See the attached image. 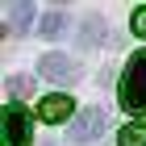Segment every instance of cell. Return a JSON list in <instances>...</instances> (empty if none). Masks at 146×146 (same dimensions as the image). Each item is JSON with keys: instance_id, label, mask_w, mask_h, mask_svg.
<instances>
[{"instance_id": "1", "label": "cell", "mask_w": 146, "mask_h": 146, "mask_svg": "<svg viewBox=\"0 0 146 146\" xmlns=\"http://www.w3.org/2000/svg\"><path fill=\"white\" fill-rule=\"evenodd\" d=\"M117 100L125 113H146V50H138L129 63H125V75L117 84Z\"/></svg>"}, {"instance_id": "2", "label": "cell", "mask_w": 146, "mask_h": 146, "mask_svg": "<svg viewBox=\"0 0 146 146\" xmlns=\"http://www.w3.org/2000/svg\"><path fill=\"white\" fill-rule=\"evenodd\" d=\"M4 138H9V146H34V117L21 104L4 109Z\"/></svg>"}, {"instance_id": "3", "label": "cell", "mask_w": 146, "mask_h": 146, "mask_svg": "<svg viewBox=\"0 0 146 146\" xmlns=\"http://www.w3.org/2000/svg\"><path fill=\"white\" fill-rule=\"evenodd\" d=\"M100 134H104V113L100 109H84L75 121L67 125V142H79V146H84V142H96Z\"/></svg>"}, {"instance_id": "4", "label": "cell", "mask_w": 146, "mask_h": 146, "mask_svg": "<svg viewBox=\"0 0 146 146\" xmlns=\"http://www.w3.org/2000/svg\"><path fill=\"white\" fill-rule=\"evenodd\" d=\"M38 117H42L46 125H63V121H75L79 113H75V104H71V96L54 92V96H42V104H38Z\"/></svg>"}, {"instance_id": "5", "label": "cell", "mask_w": 146, "mask_h": 146, "mask_svg": "<svg viewBox=\"0 0 146 146\" xmlns=\"http://www.w3.org/2000/svg\"><path fill=\"white\" fill-rule=\"evenodd\" d=\"M38 75L54 79V84H71V79H75V63H71L67 54H42V63H38Z\"/></svg>"}, {"instance_id": "6", "label": "cell", "mask_w": 146, "mask_h": 146, "mask_svg": "<svg viewBox=\"0 0 146 146\" xmlns=\"http://www.w3.org/2000/svg\"><path fill=\"white\" fill-rule=\"evenodd\" d=\"M117 146H146V121H129L117 134Z\"/></svg>"}, {"instance_id": "7", "label": "cell", "mask_w": 146, "mask_h": 146, "mask_svg": "<svg viewBox=\"0 0 146 146\" xmlns=\"http://www.w3.org/2000/svg\"><path fill=\"white\" fill-rule=\"evenodd\" d=\"M9 25L17 29V34H25V29L34 25V4H13L9 9Z\"/></svg>"}, {"instance_id": "8", "label": "cell", "mask_w": 146, "mask_h": 146, "mask_svg": "<svg viewBox=\"0 0 146 146\" xmlns=\"http://www.w3.org/2000/svg\"><path fill=\"white\" fill-rule=\"evenodd\" d=\"M63 25H67V17H63V13H46L42 25H38V34H42V38H58V34H63Z\"/></svg>"}, {"instance_id": "9", "label": "cell", "mask_w": 146, "mask_h": 146, "mask_svg": "<svg viewBox=\"0 0 146 146\" xmlns=\"http://www.w3.org/2000/svg\"><path fill=\"white\" fill-rule=\"evenodd\" d=\"M104 34H109V25H104L100 17H88V21H84V46H96Z\"/></svg>"}, {"instance_id": "10", "label": "cell", "mask_w": 146, "mask_h": 146, "mask_svg": "<svg viewBox=\"0 0 146 146\" xmlns=\"http://www.w3.org/2000/svg\"><path fill=\"white\" fill-rule=\"evenodd\" d=\"M9 92H13V96H29V92H34V79H29V75H13L9 79Z\"/></svg>"}, {"instance_id": "11", "label": "cell", "mask_w": 146, "mask_h": 146, "mask_svg": "<svg viewBox=\"0 0 146 146\" xmlns=\"http://www.w3.org/2000/svg\"><path fill=\"white\" fill-rule=\"evenodd\" d=\"M129 29H134L138 38H146V9H138V13H134V21H129Z\"/></svg>"}, {"instance_id": "12", "label": "cell", "mask_w": 146, "mask_h": 146, "mask_svg": "<svg viewBox=\"0 0 146 146\" xmlns=\"http://www.w3.org/2000/svg\"><path fill=\"white\" fill-rule=\"evenodd\" d=\"M46 146H50V142H46Z\"/></svg>"}]
</instances>
